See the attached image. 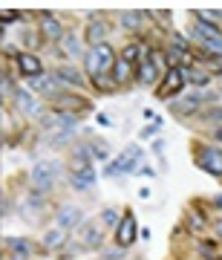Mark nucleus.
I'll use <instances>...</instances> for the list:
<instances>
[{
  "label": "nucleus",
  "mask_w": 222,
  "mask_h": 260,
  "mask_svg": "<svg viewBox=\"0 0 222 260\" xmlns=\"http://www.w3.org/2000/svg\"><path fill=\"white\" fill-rule=\"evenodd\" d=\"M110 70H116V58H113V49L107 44L93 47L87 52V73L93 75V78H104Z\"/></svg>",
  "instance_id": "nucleus-1"
},
{
  "label": "nucleus",
  "mask_w": 222,
  "mask_h": 260,
  "mask_svg": "<svg viewBox=\"0 0 222 260\" xmlns=\"http://www.w3.org/2000/svg\"><path fill=\"white\" fill-rule=\"evenodd\" d=\"M139 162H141V148L139 145H130L119 159H113L107 171H104V177H119V174H136L139 171Z\"/></svg>",
  "instance_id": "nucleus-2"
},
{
  "label": "nucleus",
  "mask_w": 222,
  "mask_h": 260,
  "mask_svg": "<svg viewBox=\"0 0 222 260\" xmlns=\"http://www.w3.org/2000/svg\"><path fill=\"white\" fill-rule=\"evenodd\" d=\"M58 165H52V162H38L35 168H32V185L38 188V191H49V188L55 185L58 179Z\"/></svg>",
  "instance_id": "nucleus-3"
},
{
  "label": "nucleus",
  "mask_w": 222,
  "mask_h": 260,
  "mask_svg": "<svg viewBox=\"0 0 222 260\" xmlns=\"http://www.w3.org/2000/svg\"><path fill=\"white\" fill-rule=\"evenodd\" d=\"M196 162H199V168H205L208 174L222 177V150L219 148L202 145V148H199V153H196Z\"/></svg>",
  "instance_id": "nucleus-4"
},
{
  "label": "nucleus",
  "mask_w": 222,
  "mask_h": 260,
  "mask_svg": "<svg viewBox=\"0 0 222 260\" xmlns=\"http://www.w3.org/2000/svg\"><path fill=\"white\" fill-rule=\"evenodd\" d=\"M136 237H139V229H136V217L127 211V214H124V220L119 223V246H121V249H127V246L136 240Z\"/></svg>",
  "instance_id": "nucleus-5"
},
{
  "label": "nucleus",
  "mask_w": 222,
  "mask_h": 260,
  "mask_svg": "<svg viewBox=\"0 0 222 260\" xmlns=\"http://www.w3.org/2000/svg\"><path fill=\"white\" fill-rule=\"evenodd\" d=\"M29 87H32V90H38V93L55 95L58 90H61V78H58L55 73H52V75H38V78H29Z\"/></svg>",
  "instance_id": "nucleus-6"
},
{
  "label": "nucleus",
  "mask_w": 222,
  "mask_h": 260,
  "mask_svg": "<svg viewBox=\"0 0 222 260\" xmlns=\"http://www.w3.org/2000/svg\"><path fill=\"white\" fill-rule=\"evenodd\" d=\"M84 223V211L81 208H75V205H64L61 211H58V225L61 229H78Z\"/></svg>",
  "instance_id": "nucleus-7"
},
{
  "label": "nucleus",
  "mask_w": 222,
  "mask_h": 260,
  "mask_svg": "<svg viewBox=\"0 0 222 260\" xmlns=\"http://www.w3.org/2000/svg\"><path fill=\"white\" fill-rule=\"evenodd\" d=\"M81 246L84 249H98L101 246V240H104V232H101V225H95V223H87L81 229Z\"/></svg>",
  "instance_id": "nucleus-8"
},
{
  "label": "nucleus",
  "mask_w": 222,
  "mask_h": 260,
  "mask_svg": "<svg viewBox=\"0 0 222 260\" xmlns=\"http://www.w3.org/2000/svg\"><path fill=\"white\" fill-rule=\"evenodd\" d=\"M182 84H185V75H182V70H170V73H165V84H162V90H159V95L162 99H167V95H173L182 90Z\"/></svg>",
  "instance_id": "nucleus-9"
},
{
  "label": "nucleus",
  "mask_w": 222,
  "mask_h": 260,
  "mask_svg": "<svg viewBox=\"0 0 222 260\" xmlns=\"http://www.w3.org/2000/svg\"><path fill=\"white\" fill-rule=\"evenodd\" d=\"M191 38H196V41H202V44H208V41H213V38H222V32L213 23H205V20H196L194 18V26H191Z\"/></svg>",
  "instance_id": "nucleus-10"
},
{
  "label": "nucleus",
  "mask_w": 222,
  "mask_h": 260,
  "mask_svg": "<svg viewBox=\"0 0 222 260\" xmlns=\"http://www.w3.org/2000/svg\"><path fill=\"white\" fill-rule=\"evenodd\" d=\"M139 78H141V84H153L159 78V67H156V61H153V55H150V52H144V55H141Z\"/></svg>",
  "instance_id": "nucleus-11"
},
{
  "label": "nucleus",
  "mask_w": 222,
  "mask_h": 260,
  "mask_svg": "<svg viewBox=\"0 0 222 260\" xmlns=\"http://www.w3.org/2000/svg\"><path fill=\"white\" fill-rule=\"evenodd\" d=\"M15 104H18L20 113H23V116H29V119H32V116H41V104H38V99H32L26 90H20V93L15 95Z\"/></svg>",
  "instance_id": "nucleus-12"
},
{
  "label": "nucleus",
  "mask_w": 222,
  "mask_h": 260,
  "mask_svg": "<svg viewBox=\"0 0 222 260\" xmlns=\"http://www.w3.org/2000/svg\"><path fill=\"white\" fill-rule=\"evenodd\" d=\"M18 64H20V70H23V75H29V78H38V75H41V61H38L35 55H29V52H20Z\"/></svg>",
  "instance_id": "nucleus-13"
},
{
  "label": "nucleus",
  "mask_w": 222,
  "mask_h": 260,
  "mask_svg": "<svg viewBox=\"0 0 222 260\" xmlns=\"http://www.w3.org/2000/svg\"><path fill=\"white\" fill-rule=\"evenodd\" d=\"M72 185L78 188V191L93 188L95 185V171H93V168H81V171H75V174H72Z\"/></svg>",
  "instance_id": "nucleus-14"
},
{
  "label": "nucleus",
  "mask_w": 222,
  "mask_h": 260,
  "mask_svg": "<svg viewBox=\"0 0 222 260\" xmlns=\"http://www.w3.org/2000/svg\"><path fill=\"white\" fill-rule=\"evenodd\" d=\"M44 35L49 38V41H64V29H61V23H58L52 15H44Z\"/></svg>",
  "instance_id": "nucleus-15"
},
{
  "label": "nucleus",
  "mask_w": 222,
  "mask_h": 260,
  "mask_svg": "<svg viewBox=\"0 0 222 260\" xmlns=\"http://www.w3.org/2000/svg\"><path fill=\"white\" fill-rule=\"evenodd\" d=\"M64 243H66V229H61V225H58V229H49V232L44 234V246H47V249H61Z\"/></svg>",
  "instance_id": "nucleus-16"
},
{
  "label": "nucleus",
  "mask_w": 222,
  "mask_h": 260,
  "mask_svg": "<svg viewBox=\"0 0 222 260\" xmlns=\"http://www.w3.org/2000/svg\"><path fill=\"white\" fill-rule=\"evenodd\" d=\"M199 104H202V95H188V99H182V102H176L173 104V110L176 113H194V110H199Z\"/></svg>",
  "instance_id": "nucleus-17"
},
{
  "label": "nucleus",
  "mask_w": 222,
  "mask_h": 260,
  "mask_svg": "<svg viewBox=\"0 0 222 260\" xmlns=\"http://www.w3.org/2000/svg\"><path fill=\"white\" fill-rule=\"evenodd\" d=\"M104 35H107V26H104V23H90V29H87V41H90L93 47H101Z\"/></svg>",
  "instance_id": "nucleus-18"
},
{
  "label": "nucleus",
  "mask_w": 222,
  "mask_h": 260,
  "mask_svg": "<svg viewBox=\"0 0 222 260\" xmlns=\"http://www.w3.org/2000/svg\"><path fill=\"white\" fill-rule=\"evenodd\" d=\"M121 23L127 29H141V23H144V12H124L121 15Z\"/></svg>",
  "instance_id": "nucleus-19"
},
{
  "label": "nucleus",
  "mask_w": 222,
  "mask_h": 260,
  "mask_svg": "<svg viewBox=\"0 0 222 260\" xmlns=\"http://www.w3.org/2000/svg\"><path fill=\"white\" fill-rule=\"evenodd\" d=\"M61 49H64L66 55H72V58H75L78 52H81V49H78V38H75L72 32H66L64 41H61Z\"/></svg>",
  "instance_id": "nucleus-20"
},
{
  "label": "nucleus",
  "mask_w": 222,
  "mask_h": 260,
  "mask_svg": "<svg viewBox=\"0 0 222 260\" xmlns=\"http://www.w3.org/2000/svg\"><path fill=\"white\" fill-rule=\"evenodd\" d=\"M182 75L191 84H208V73H202V70H182Z\"/></svg>",
  "instance_id": "nucleus-21"
},
{
  "label": "nucleus",
  "mask_w": 222,
  "mask_h": 260,
  "mask_svg": "<svg viewBox=\"0 0 222 260\" xmlns=\"http://www.w3.org/2000/svg\"><path fill=\"white\" fill-rule=\"evenodd\" d=\"M113 78H116V81H124V78H127L130 75V61H124V58H121V61H116V70H113Z\"/></svg>",
  "instance_id": "nucleus-22"
},
{
  "label": "nucleus",
  "mask_w": 222,
  "mask_h": 260,
  "mask_svg": "<svg viewBox=\"0 0 222 260\" xmlns=\"http://www.w3.org/2000/svg\"><path fill=\"white\" fill-rule=\"evenodd\" d=\"M58 78H61V81H66V84H78V87H81V75L75 73V70H69V67H64V70L58 73Z\"/></svg>",
  "instance_id": "nucleus-23"
},
{
  "label": "nucleus",
  "mask_w": 222,
  "mask_h": 260,
  "mask_svg": "<svg viewBox=\"0 0 222 260\" xmlns=\"http://www.w3.org/2000/svg\"><path fill=\"white\" fill-rule=\"evenodd\" d=\"M90 153H93L95 159H107V156H110V150H107V142H93V145H90Z\"/></svg>",
  "instance_id": "nucleus-24"
},
{
  "label": "nucleus",
  "mask_w": 222,
  "mask_h": 260,
  "mask_svg": "<svg viewBox=\"0 0 222 260\" xmlns=\"http://www.w3.org/2000/svg\"><path fill=\"white\" fill-rule=\"evenodd\" d=\"M202 47L208 49V55L222 58V38H213V41H208V44H202Z\"/></svg>",
  "instance_id": "nucleus-25"
},
{
  "label": "nucleus",
  "mask_w": 222,
  "mask_h": 260,
  "mask_svg": "<svg viewBox=\"0 0 222 260\" xmlns=\"http://www.w3.org/2000/svg\"><path fill=\"white\" fill-rule=\"evenodd\" d=\"M75 136V130H58V133H52L49 139H52V145H64V142H69Z\"/></svg>",
  "instance_id": "nucleus-26"
},
{
  "label": "nucleus",
  "mask_w": 222,
  "mask_h": 260,
  "mask_svg": "<svg viewBox=\"0 0 222 260\" xmlns=\"http://www.w3.org/2000/svg\"><path fill=\"white\" fill-rule=\"evenodd\" d=\"M104 223H107V225H119L121 223L119 211H116V208H107V211H104Z\"/></svg>",
  "instance_id": "nucleus-27"
},
{
  "label": "nucleus",
  "mask_w": 222,
  "mask_h": 260,
  "mask_svg": "<svg viewBox=\"0 0 222 260\" xmlns=\"http://www.w3.org/2000/svg\"><path fill=\"white\" fill-rule=\"evenodd\" d=\"M139 52H141V49H139V44H133V47H127V49H124V61H130V64H133V61L139 58Z\"/></svg>",
  "instance_id": "nucleus-28"
},
{
  "label": "nucleus",
  "mask_w": 222,
  "mask_h": 260,
  "mask_svg": "<svg viewBox=\"0 0 222 260\" xmlns=\"http://www.w3.org/2000/svg\"><path fill=\"white\" fill-rule=\"evenodd\" d=\"M170 41H173L176 52H188V44H185V38H179V35H170Z\"/></svg>",
  "instance_id": "nucleus-29"
},
{
  "label": "nucleus",
  "mask_w": 222,
  "mask_h": 260,
  "mask_svg": "<svg viewBox=\"0 0 222 260\" xmlns=\"http://www.w3.org/2000/svg\"><path fill=\"white\" fill-rule=\"evenodd\" d=\"M205 119H208V121H216V124H222V110H208V113H205Z\"/></svg>",
  "instance_id": "nucleus-30"
},
{
  "label": "nucleus",
  "mask_w": 222,
  "mask_h": 260,
  "mask_svg": "<svg viewBox=\"0 0 222 260\" xmlns=\"http://www.w3.org/2000/svg\"><path fill=\"white\" fill-rule=\"evenodd\" d=\"M3 95H6V99H9V95H18L15 90H12V81L6 78V75H3Z\"/></svg>",
  "instance_id": "nucleus-31"
},
{
  "label": "nucleus",
  "mask_w": 222,
  "mask_h": 260,
  "mask_svg": "<svg viewBox=\"0 0 222 260\" xmlns=\"http://www.w3.org/2000/svg\"><path fill=\"white\" fill-rule=\"evenodd\" d=\"M153 150H156L159 156H162V153H165V142H162V139H156V142H153Z\"/></svg>",
  "instance_id": "nucleus-32"
},
{
  "label": "nucleus",
  "mask_w": 222,
  "mask_h": 260,
  "mask_svg": "<svg viewBox=\"0 0 222 260\" xmlns=\"http://www.w3.org/2000/svg\"><path fill=\"white\" fill-rule=\"evenodd\" d=\"M18 18V12H3V23H6V26H9V20H15Z\"/></svg>",
  "instance_id": "nucleus-33"
},
{
  "label": "nucleus",
  "mask_w": 222,
  "mask_h": 260,
  "mask_svg": "<svg viewBox=\"0 0 222 260\" xmlns=\"http://www.w3.org/2000/svg\"><path fill=\"white\" fill-rule=\"evenodd\" d=\"M136 174H147V177H153V168H144V165H139V171Z\"/></svg>",
  "instance_id": "nucleus-34"
},
{
  "label": "nucleus",
  "mask_w": 222,
  "mask_h": 260,
  "mask_svg": "<svg viewBox=\"0 0 222 260\" xmlns=\"http://www.w3.org/2000/svg\"><path fill=\"white\" fill-rule=\"evenodd\" d=\"M216 234L222 237V220H216Z\"/></svg>",
  "instance_id": "nucleus-35"
},
{
  "label": "nucleus",
  "mask_w": 222,
  "mask_h": 260,
  "mask_svg": "<svg viewBox=\"0 0 222 260\" xmlns=\"http://www.w3.org/2000/svg\"><path fill=\"white\" fill-rule=\"evenodd\" d=\"M216 205H219V208H222V194H219V197H216Z\"/></svg>",
  "instance_id": "nucleus-36"
},
{
  "label": "nucleus",
  "mask_w": 222,
  "mask_h": 260,
  "mask_svg": "<svg viewBox=\"0 0 222 260\" xmlns=\"http://www.w3.org/2000/svg\"><path fill=\"white\" fill-rule=\"evenodd\" d=\"M104 260H107V257H104Z\"/></svg>",
  "instance_id": "nucleus-37"
}]
</instances>
